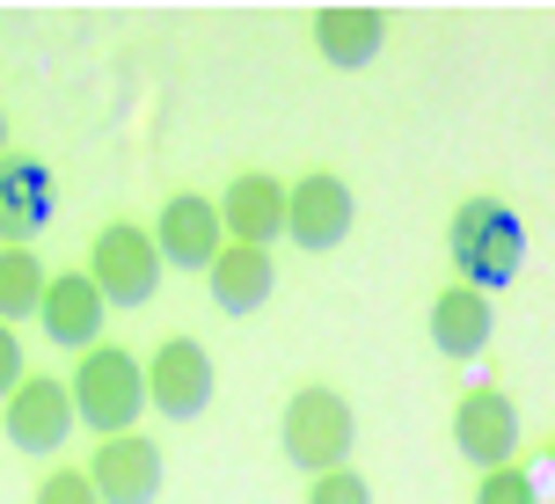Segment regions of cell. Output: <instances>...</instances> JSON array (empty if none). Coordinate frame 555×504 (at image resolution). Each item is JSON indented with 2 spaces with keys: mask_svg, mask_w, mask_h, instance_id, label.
Listing matches in <instances>:
<instances>
[{
  "mask_svg": "<svg viewBox=\"0 0 555 504\" xmlns=\"http://www.w3.org/2000/svg\"><path fill=\"white\" fill-rule=\"evenodd\" d=\"M66 395H74V417L95 439H125V431H139V410H146V365L117 344H95V351H81Z\"/></svg>",
  "mask_w": 555,
  "mask_h": 504,
  "instance_id": "3957f363",
  "label": "cell"
},
{
  "mask_svg": "<svg viewBox=\"0 0 555 504\" xmlns=\"http://www.w3.org/2000/svg\"><path fill=\"white\" fill-rule=\"evenodd\" d=\"M37 504H103V497H95L88 468H52V476L37 482Z\"/></svg>",
  "mask_w": 555,
  "mask_h": 504,
  "instance_id": "ffe728a7",
  "label": "cell"
},
{
  "mask_svg": "<svg viewBox=\"0 0 555 504\" xmlns=\"http://www.w3.org/2000/svg\"><path fill=\"white\" fill-rule=\"evenodd\" d=\"M220 227H227V242H242V249H271L285 234V183L278 176H234L220 197Z\"/></svg>",
  "mask_w": 555,
  "mask_h": 504,
  "instance_id": "4fadbf2b",
  "label": "cell"
},
{
  "mask_svg": "<svg viewBox=\"0 0 555 504\" xmlns=\"http://www.w3.org/2000/svg\"><path fill=\"white\" fill-rule=\"evenodd\" d=\"M162 476H168L162 447L139 439V431L103 439L95 461H88V482H95V497H103V504H154V497H162Z\"/></svg>",
  "mask_w": 555,
  "mask_h": 504,
  "instance_id": "8fae6325",
  "label": "cell"
},
{
  "mask_svg": "<svg viewBox=\"0 0 555 504\" xmlns=\"http://www.w3.org/2000/svg\"><path fill=\"white\" fill-rule=\"evenodd\" d=\"M307 504H373V482L351 476V468H336V476H314V482H307Z\"/></svg>",
  "mask_w": 555,
  "mask_h": 504,
  "instance_id": "d6986e66",
  "label": "cell"
},
{
  "mask_svg": "<svg viewBox=\"0 0 555 504\" xmlns=\"http://www.w3.org/2000/svg\"><path fill=\"white\" fill-rule=\"evenodd\" d=\"M0 154H8V111H0Z\"/></svg>",
  "mask_w": 555,
  "mask_h": 504,
  "instance_id": "7402d4cb",
  "label": "cell"
},
{
  "mask_svg": "<svg viewBox=\"0 0 555 504\" xmlns=\"http://www.w3.org/2000/svg\"><path fill=\"white\" fill-rule=\"evenodd\" d=\"M44 285H52V271L37 263V249H0V322L8 329L29 322V314L44 308Z\"/></svg>",
  "mask_w": 555,
  "mask_h": 504,
  "instance_id": "e0dca14e",
  "label": "cell"
},
{
  "mask_svg": "<svg viewBox=\"0 0 555 504\" xmlns=\"http://www.w3.org/2000/svg\"><path fill=\"white\" fill-rule=\"evenodd\" d=\"M424 329L439 344V359H482L498 314H490V300H482L475 285H446L439 300H431V314H424Z\"/></svg>",
  "mask_w": 555,
  "mask_h": 504,
  "instance_id": "9a60e30c",
  "label": "cell"
},
{
  "mask_svg": "<svg viewBox=\"0 0 555 504\" xmlns=\"http://www.w3.org/2000/svg\"><path fill=\"white\" fill-rule=\"evenodd\" d=\"M278 447L285 461L300 468V476H336V468H351V447H359V417H351V402L336 388H293L285 402V417H278Z\"/></svg>",
  "mask_w": 555,
  "mask_h": 504,
  "instance_id": "7a4b0ae2",
  "label": "cell"
},
{
  "mask_svg": "<svg viewBox=\"0 0 555 504\" xmlns=\"http://www.w3.org/2000/svg\"><path fill=\"white\" fill-rule=\"evenodd\" d=\"M37 322H44V336H52L59 351H95V344H103L111 308H103V293L88 285V271H52Z\"/></svg>",
  "mask_w": 555,
  "mask_h": 504,
  "instance_id": "7c38bea8",
  "label": "cell"
},
{
  "mask_svg": "<svg viewBox=\"0 0 555 504\" xmlns=\"http://www.w3.org/2000/svg\"><path fill=\"white\" fill-rule=\"evenodd\" d=\"M23 380H29V365H23V344H15V329L0 322V402H8V395L23 388Z\"/></svg>",
  "mask_w": 555,
  "mask_h": 504,
  "instance_id": "44dd1931",
  "label": "cell"
},
{
  "mask_svg": "<svg viewBox=\"0 0 555 504\" xmlns=\"http://www.w3.org/2000/svg\"><path fill=\"white\" fill-rule=\"evenodd\" d=\"M146 410L191 424L212 410V351L197 336H168L162 351L146 359Z\"/></svg>",
  "mask_w": 555,
  "mask_h": 504,
  "instance_id": "8992f818",
  "label": "cell"
},
{
  "mask_svg": "<svg viewBox=\"0 0 555 504\" xmlns=\"http://www.w3.org/2000/svg\"><path fill=\"white\" fill-rule=\"evenodd\" d=\"M548 461H555V447H548Z\"/></svg>",
  "mask_w": 555,
  "mask_h": 504,
  "instance_id": "603a6c76",
  "label": "cell"
},
{
  "mask_svg": "<svg viewBox=\"0 0 555 504\" xmlns=\"http://www.w3.org/2000/svg\"><path fill=\"white\" fill-rule=\"evenodd\" d=\"M154 249H162V263H176V271H205L212 256L227 249V227H220V205L212 197H197V191H176L154 212Z\"/></svg>",
  "mask_w": 555,
  "mask_h": 504,
  "instance_id": "9c48e42d",
  "label": "cell"
},
{
  "mask_svg": "<svg viewBox=\"0 0 555 504\" xmlns=\"http://www.w3.org/2000/svg\"><path fill=\"white\" fill-rule=\"evenodd\" d=\"M162 249H154V234L132 220H111L95 242H88V285L103 293V308H146L154 293H162Z\"/></svg>",
  "mask_w": 555,
  "mask_h": 504,
  "instance_id": "277c9868",
  "label": "cell"
},
{
  "mask_svg": "<svg viewBox=\"0 0 555 504\" xmlns=\"http://www.w3.org/2000/svg\"><path fill=\"white\" fill-rule=\"evenodd\" d=\"M74 431V395L52 373H29L23 388L8 395V447L15 453H59Z\"/></svg>",
  "mask_w": 555,
  "mask_h": 504,
  "instance_id": "30bf717a",
  "label": "cell"
},
{
  "mask_svg": "<svg viewBox=\"0 0 555 504\" xmlns=\"http://www.w3.org/2000/svg\"><path fill=\"white\" fill-rule=\"evenodd\" d=\"M359 220V205H351V183L330 176V168H307L300 183H285V242H300L307 256L336 249L344 234Z\"/></svg>",
  "mask_w": 555,
  "mask_h": 504,
  "instance_id": "5b68a950",
  "label": "cell"
},
{
  "mask_svg": "<svg viewBox=\"0 0 555 504\" xmlns=\"http://www.w3.org/2000/svg\"><path fill=\"white\" fill-rule=\"evenodd\" d=\"M59 220V183L37 154H0V249H29Z\"/></svg>",
  "mask_w": 555,
  "mask_h": 504,
  "instance_id": "52a82bcc",
  "label": "cell"
},
{
  "mask_svg": "<svg viewBox=\"0 0 555 504\" xmlns=\"http://www.w3.org/2000/svg\"><path fill=\"white\" fill-rule=\"evenodd\" d=\"M380 44H388V15L380 8H314V52H322V66L359 74V66L380 59Z\"/></svg>",
  "mask_w": 555,
  "mask_h": 504,
  "instance_id": "5bb4252c",
  "label": "cell"
},
{
  "mask_svg": "<svg viewBox=\"0 0 555 504\" xmlns=\"http://www.w3.org/2000/svg\"><path fill=\"white\" fill-rule=\"evenodd\" d=\"M475 504H541V490H533V476L512 461V468H490V476L475 482Z\"/></svg>",
  "mask_w": 555,
  "mask_h": 504,
  "instance_id": "ac0fdd59",
  "label": "cell"
},
{
  "mask_svg": "<svg viewBox=\"0 0 555 504\" xmlns=\"http://www.w3.org/2000/svg\"><path fill=\"white\" fill-rule=\"evenodd\" d=\"M446 256H453V271L461 285H475L482 300L512 285L527 271V220L504 205V197H468L453 220H446Z\"/></svg>",
  "mask_w": 555,
  "mask_h": 504,
  "instance_id": "6da1fadb",
  "label": "cell"
},
{
  "mask_svg": "<svg viewBox=\"0 0 555 504\" xmlns=\"http://www.w3.org/2000/svg\"><path fill=\"white\" fill-rule=\"evenodd\" d=\"M453 453L475 461L482 476L490 468H512L519 461V410H512V395L498 388H468L453 402Z\"/></svg>",
  "mask_w": 555,
  "mask_h": 504,
  "instance_id": "ba28073f",
  "label": "cell"
},
{
  "mask_svg": "<svg viewBox=\"0 0 555 504\" xmlns=\"http://www.w3.org/2000/svg\"><path fill=\"white\" fill-rule=\"evenodd\" d=\"M205 285H212V308L220 314H256L263 300H271V285H278V263H271V249L227 242V249L205 263Z\"/></svg>",
  "mask_w": 555,
  "mask_h": 504,
  "instance_id": "2e32d148",
  "label": "cell"
}]
</instances>
